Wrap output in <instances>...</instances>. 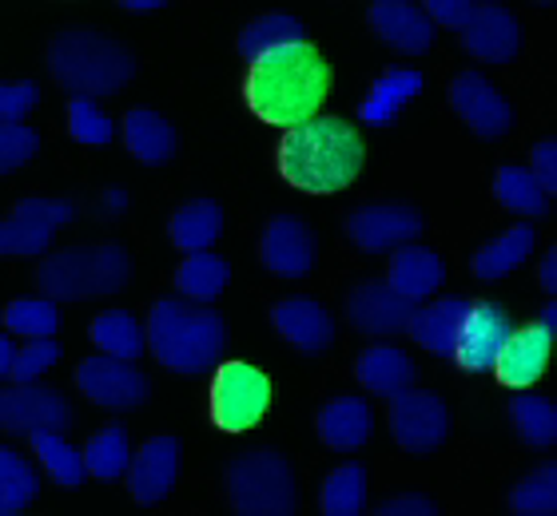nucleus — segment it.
Returning <instances> with one entry per match:
<instances>
[{"instance_id":"nucleus-44","label":"nucleus","mask_w":557,"mask_h":516,"mask_svg":"<svg viewBox=\"0 0 557 516\" xmlns=\"http://www.w3.org/2000/svg\"><path fill=\"white\" fill-rule=\"evenodd\" d=\"M36 108H40V84L0 80V124H24L28 112H36Z\"/></svg>"},{"instance_id":"nucleus-36","label":"nucleus","mask_w":557,"mask_h":516,"mask_svg":"<svg viewBox=\"0 0 557 516\" xmlns=\"http://www.w3.org/2000/svg\"><path fill=\"white\" fill-rule=\"evenodd\" d=\"M84 453V469L100 477V481H120L132 465V441H128V429L124 425H108L100 433H92V441L81 449Z\"/></svg>"},{"instance_id":"nucleus-50","label":"nucleus","mask_w":557,"mask_h":516,"mask_svg":"<svg viewBox=\"0 0 557 516\" xmlns=\"http://www.w3.org/2000/svg\"><path fill=\"white\" fill-rule=\"evenodd\" d=\"M120 9H128V12H136V16H144V12H156V9H168L163 0H124Z\"/></svg>"},{"instance_id":"nucleus-39","label":"nucleus","mask_w":557,"mask_h":516,"mask_svg":"<svg viewBox=\"0 0 557 516\" xmlns=\"http://www.w3.org/2000/svg\"><path fill=\"white\" fill-rule=\"evenodd\" d=\"M513 516H557V465L546 461L510 489Z\"/></svg>"},{"instance_id":"nucleus-13","label":"nucleus","mask_w":557,"mask_h":516,"mask_svg":"<svg viewBox=\"0 0 557 516\" xmlns=\"http://www.w3.org/2000/svg\"><path fill=\"white\" fill-rule=\"evenodd\" d=\"M450 103L454 112L462 115V124L486 143H498L502 136H510L513 127V108L506 96L482 76V72H458L450 84Z\"/></svg>"},{"instance_id":"nucleus-45","label":"nucleus","mask_w":557,"mask_h":516,"mask_svg":"<svg viewBox=\"0 0 557 516\" xmlns=\"http://www.w3.org/2000/svg\"><path fill=\"white\" fill-rule=\"evenodd\" d=\"M426 21L434 28H450V33H466V24L474 21L478 0H426L422 4Z\"/></svg>"},{"instance_id":"nucleus-12","label":"nucleus","mask_w":557,"mask_h":516,"mask_svg":"<svg viewBox=\"0 0 557 516\" xmlns=\"http://www.w3.org/2000/svg\"><path fill=\"white\" fill-rule=\"evenodd\" d=\"M422 235V211L407 203H367L347 218V239L367 254H395Z\"/></svg>"},{"instance_id":"nucleus-32","label":"nucleus","mask_w":557,"mask_h":516,"mask_svg":"<svg viewBox=\"0 0 557 516\" xmlns=\"http://www.w3.org/2000/svg\"><path fill=\"white\" fill-rule=\"evenodd\" d=\"M307 40V28H302L299 16H290V12H263L256 21L247 24L235 48H239V56L247 64H256L259 56H268V52H278V48L287 45H302Z\"/></svg>"},{"instance_id":"nucleus-26","label":"nucleus","mask_w":557,"mask_h":516,"mask_svg":"<svg viewBox=\"0 0 557 516\" xmlns=\"http://www.w3.org/2000/svg\"><path fill=\"white\" fill-rule=\"evenodd\" d=\"M422 88H426L422 72H414V68H386L383 76L371 84L367 100L359 103V119H362V124H371V127L395 124L398 115H403V108H407L410 100H418V96H422Z\"/></svg>"},{"instance_id":"nucleus-42","label":"nucleus","mask_w":557,"mask_h":516,"mask_svg":"<svg viewBox=\"0 0 557 516\" xmlns=\"http://www.w3.org/2000/svg\"><path fill=\"white\" fill-rule=\"evenodd\" d=\"M40 151V131L28 124H0V175L21 172Z\"/></svg>"},{"instance_id":"nucleus-51","label":"nucleus","mask_w":557,"mask_h":516,"mask_svg":"<svg viewBox=\"0 0 557 516\" xmlns=\"http://www.w3.org/2000/svg\"><path fill=\"white\" fill-rule=\"evenodd\" d=\"M537 326H542V330L554 333V338H557V306H554V302H549V306L542 310V318H537Z\"/></svg>"},{"instance_id":"nucleus-8","label":"nucleus","mask_w":557,"mask_h":516,"mask_svg":"<svg viewBox=\"0 0 557 516\" xmlns=\"http://www.w3.org/2000/svg\"><path fill=\"white\" fill-rule=\"evenodd\" d=\"M76 425V410L52 386H9L0 390V429L9 437H40V433H69Z\"/></svg>"},{"instance_id":"nucleus-6","label":"nucleus","mask_w":557,"mask_h":516,"mask_svg":"<svg viewBox=\"0 0 557 516\" xmlns=\"http://www.w3.org/2000/svg\"><path fill=\"white\" fill-rule=\"evenodd\" d=\"M227 501L235 516H295L299 481L290 461L271 445L239 449L227 465Z\"/></svg>"},{"instance_id":"nucleus-49","label":"nucleus","mask_w":557,"mask_h":516,"mask_svg":"<svg viewBox=\"0 0 557 516\" xmlns=\"http://www.w3.org/2000/svg\"><path fill=\"white\" fill-rule=\"evenodd\" d=\"M537 278H542L546 294H554L557 290V251H546V259H542V266H537Z\"/></svg>"},{"instance_id":"nucleus-46","label":"nucleus","mask_w":557,"mask_h":516,"mask_svg":"<svg viewBox=\"0 0 557 516\" xmlns=\"http://www.w3.org/2000/svg\"><path fill=\"white\" fill-rule=\"evenodd\" d=\"M530 175L537 179V187L554 196L557 191V143L554 139H537L534 151H530Z\"/></svg>"},{"instance_id":"nucleus-2","label":"nucleus","mask_w":557,"mask_h":516,"mask_svg":"<svg viewBox=\"0 0 557 516\" xmlns=\"http://www.w3.org/2000/svg\"><path fill=\"white\" fill-rule=\"evenodd\" d=\"M278 172L290 187H299L307 196H335L355 184V175L362 172L359 131L335 115H314L283 136Z\"/></svg>"},{"instance_id":"nucleus-15","label":"nucleus","mask_w":557,"mask_h":516,"mask_svg":"<svg viewBox=\"0 0 557 516\" xmlns=\"http://www.w3.org/2000/svg\"><path fill=\"white\" fill-rule=\"evenodd\" d=\"M259 259L278 278H307L319 259L314 230L299 215H275L259 239Z\"/></svg>"},{"instance_id":"nucleus-11","label":"nucleus","mask_w":557,"mask_h":516,"mask_svg":"<svg viewBox=\"0 0 557 516\" xmlns=\"http://www.w3.org/2000/svg\"><path fill=\"white\" fill-rule=\"evenodd\" d=\"M386 421H391V433H395L398 445L407 449V453H414V457L434 453L454 429V417L446 410V402L426 390H407L403 398H395Z\"/></svg>"},{"instance_id":"nucleus-30","label":"nucleus","mask_w":557,"mask_h":516,"mask_svg":"<svg viewBox=\"0 0 557 516\" xmlns=\"http://www.w3.org/2000/svg\"><path fill=\"white\" fill-rule=\"evenodd\" d=\"M124 143H128L132 155H136L139 163H148V167L168 163L175 155V148H180L175 127L168 124L160 112H151V108H136V112L124 115Z\"/></svg>"},{"instance_id":"nucleus-16","label":"nucleus","mask_w":557,"mask_h":516,"mask_svg":"<svg viewBox=\"0 0 557 516\" xmlns=\"http://www.w3.org/2000/svg\"><path fill=\"white\" fill-rule=\"evenodd\" d=\"M410 306L403 294L386 287L383 278H367L347 294V318L350 326L367 338H395V333H407L410 326Z\"/></svg>"},{"instance_id":"nucleus-40","label":"nucleus","mask_w":557,"mask_h":516,"mask_svg":"<svg viewBox=\"0 0 557 516\" xmlns=\"http://www.w3.org/2000/svg\"><path fill=\"white\" fill-rule=\"evenodd\" d=\"M33 449H36V457H40V465H45V473L52 477V481L64 484V489H81L84 477H88V469H84V453L76 445H69V437L64 433H40V437H33Z\"/></svg>"},{"instance_id":"nucleus-19","label":"nucleus","mask_w":557,"mask_h":516,"mask_svg":"<svg viewBox=\"0 0 557 516\" xmlns=\"http://www.w3.org/2000/svg\"><path fill=\"white\" fill-rule=\"evenodd\" d=\"M355 378L371 398H383V402H395L407 390H418V366L407 350H398L391 342H374L367 345L355 362Z\"/></svg>"},{"instance_id":"nucleus-35","label":"nucleus","mask_w":557,"mask_h":516,"mask_svg":"<svg viewBox=\"0 0 557 516\" xmlns=\"http://www.w3.org/2000/svg\"><path fill=\"white\" fill-rule=\"evenodd\" d=\"M494 199H498L506 211L522 218H546L549 215V196L537 187V179L530 175V167H513V163H502L498 175H494Z\"/></svg>"},{"instance_id":"nucleus-48","label":"nucleus","mask_w":557,"mask_h":516,"mask_svg":"<svg viewBox=\"0 0 557 516\" xmlns=\"http://www.w3.org/2000/svg\"><path fill=\"white\" fill-rule=\"evenodd\" d=\"M12 362H16V345L9 333H0V386L12 378Z\"/></svg>"},{"instance_id":"nucleus-34","label":"nucleus","mask_w":557,"mask_h":516,"mask_svg":"<svg viewBox=\"0 0 557 516\" xmlns=\"http://www.w3.org/2000/svg\"><path fill=\"white\" fill-rule=\"evenodd\" d=\"M367 469L359 461H347L338 469L326 473L323 489H319V508L323 516H362L367 513Z\"/></svg>"},{"instance_id":"nucleus-9","label":"nucleus","mask_w":557,"mask_h":516,"mask_svg":"<svg viewBox=\"0 0 557 516\" xmlns=\"http://www.w3.org/2000/svg\"><path fill=\"white\" fill-rule=\"evenodd\" d=\"M72 218H76V206L69 199H21L9 218H0V254H16V259L52 254L57 227Z\"/></svg>"},{"instance_id":"nucleus-21","label":"nucleus","mask_w":557,"mask_h":516,"mask_svg":"<svg viewBox=\"0 0 557 516\" xmlns=\"http://www.w3.org/2000/svg\"><path fill=\"white\" fill-rule=\"evenodd\" d=\"M371 28L403 56H426L434 48V24L426 21L422 4L410 0H374Z\"/></svg>"},{"instance_id":"nucleus-38","label":"nucleus","mask_w":557,"mask_h":516,"mask_svg":"<svg viewBox=\"0 0 557 516\" xmlns=\"http://www.w3.org/2000/svg\"><path fill=\"white\" fill-rule=\"evenodd\" d=\"M510 421L518 429L525 445L549 449L557 441V410L549 398H537V393H518L510 402Z\"/></svg>"},{"instance_id":"nucleus-41","label":"nucleus","mask_w":557,"mask_h":516,"mask_svg":"<svg viewBox=\"0 0 557 516\" xmlns=\"http://www.w3.org/2000/svg\"><path fill=\"white\" fill-rule=\"evenodd\" d=\"M69 136L84 148H108L116 139V124L112 115L100 108L96 100H84V96H72L69 100Z\"/></svg>"},{"instance_id":"nucleus-29","label":"nucleus","mask_w":557,"mask_h":516,"mask_svg":"<svg viewBox=\"0 0 557 516\" xmlns=\"http://www.w3.org/2000/svg\"><path fill=\"white\" fill-rule=\"evenodd\" d=\"M227 282H232V263L215 251L187 254L175 270V294L191 306H211L227 290Z\"/></svg>"},{"instance_id":"nucleus-1","label":"nucleus","mask_w":557,"mask_h":516,"mask_svg":"<svg viewBox=\"0 0 557 516\" xmlns=\"http://www.w3.org/2000/svg\"><path fill=\"white\" fill-rule=\"evenodd\" d=\"M331 88V68L314 45H287L259 56L247 72V103L263 124L299 127L319 115V103Z\"/></svg>"},{"instance_id":"nucleus-33","label":"nucleus","mask_w":557,"mask_h":516,"mask_svg":"<svg viewBox=\"0 0 557 516\" xmlns=\"http://www.w3.org/2000/svg\"><path fill=\"white\" fill-rule=\"evenodd\" d=\"M40 496V473L12 445H0V516H21Z\"/></svg>"},{"instance_id":"nucleus-18","label":"nucleus","mask_w":557,"mask_h":516,"mask_svg":"<svg viewBox=\"0 0 557 516\" xmlns=\"http://www.w3.org/2000/svg\"><path fill=\"white\" fill-rule=\"evenodd\" d=\"M462 48L482 64H510L522 48V28H518V16H513L506 4H478L474 21L466 24Z\"/></svg>"},{"instance_id":"nucleus-31","label":"nucleus","mask_w":557,"mask_h":516,"mask_svg":"<svg viewBox=\"0 0 557 516\" xmlns=\"http://www.w3.org/2000/svg\"><path fill=\"white\" fill-rule=\"evenodd\" d=\"M88 338L96 342V350L104 357H116V362H132L144 357L148 350V333H144V322L128 310H104L96 314V322L88 326Z\"/></svg>"},{"instance_id":"nucleus-23","label":"nucleus","mask_w":557,"mask_h":516,"mask_svg":"<svg viewBox=\"0 0 557 516\" xmlns=\"http://www.w3.org/2000/svg\"><path fill=\"white\" fill-rule=\"evenodd\" d=\"M549 350H554V333H546L542 326H518L510 333V342L502 345L498 366L494 374L502 378V386L510 390H530L549 366Z\"/></svg>"},{"instance_id":"nucleus-47","label":"nucleus","mask_w":557,"mask_h":516,"mask_svg":"<svg viewBox=\"0 0 557 516\" xmlns=\"http://www.w3.org/2000/svg\"><path fill=\"white\" fill-rule=\"evenodd\" d=\"M371 516H442V513L426 493H398L391 501H383Z\"/></svg>"},{"instance_id":"nucleus-3","label":"nucleus","mask_w":557,"mask_h":516,"mask_svg":"<svg viewBox=\"0 0 557 516\" xmlns=\"http://www.w3.org/2000/svg\"><path fill=\"white\" fill-rule=\"evenodd\" d=\"M144 333H148V350L156 354V362L184 378L220 369L227 342H232L223 314H215L211 306H191L184 299L156 302L148 310Z\"/></svg>"},{"instance_id":"nucleus-4","label":"nucleus","mask_w":557,"mask_h":516,"mask_svg":"<svg viewBox=\"0 0 557 516\" xmlns=\"http://www.w3.org/2000/svg\"><path fill=\"white\" fill-rule=\"evenodd\" d=\"M48 72L69 96L104 100L136 80V56L100 28H64L48 45Z\"/></svg>"},{"instance_id":"nucleus-5","label":"nucleus","mask_w":557,"mask_h":516,"mask_svg":"<svg viewBox=\"0 0 557 516\" xmlns=\"http://www.w3.org/2000/svg\"><path fill=\"white\" fill-rule=\"evenodd\" d=\"M136 275L132 254L120 242H96V247H64L45 254L36 266V290L40 299L60 302H92L112 299L128 287Z\"/></svg>"},{"instance_id":"nucleus-43","label":"nucleus","mask_w":557,"mask_h":516,"mask_svg":"<svg viewBox=\"0 0 557 516\" xmlns=\"http://www.w3.org/2000/svg\"><path fill=\"white\" fill-rule=\"evenodd\" d=\"M57 362H60L57 338H45V342H24V350H16V362H12V381H16V386H33V381L45 378Z\"/></svg>"},{"instance_id":"nucleus-17","label":"nucleus","mask_w":557,"mask_h":516,"mask_svg":"<svg viewBox=\"0 0 557 516\" xmlns=\"http://www.w3.org/2000/svg\"><path fill=\"white\" fill-rule=\"evenodd\" d=\"M124 477H128L136 505H160V501H168L175 489V477H180V441L175 437H148L132 453V465Z\"/></svg>"},{"instance_id":"nucleus-27","label":"nucleus","mask_w":557,"mask_h":516,"mask_svg":"<svg viewBox=\"0 0 557 516\" xmlns=\"http://www.w3.org/2000/svg\"><path fill=\"white\" fill-rule=\"evenodd\" d=\"M537 247V230L530 223H518V227L502 230L498 239H490L486 247H478L474 259H470V270L482 282H498V278H510L518 266L534 254Z\"/></svg>"},{"instance_id":"nucleus-20","label":"nucleus","mask_w":557,"mask_h":516,"mask_svg":"<svg viewBox=\"0 0 557 516\" xmlns=\"http://www.w3.org/2000/svg\"><path fill=\"white\" fill-rule=\"evenodd\" d=\"M271 326L302 354H323L335 342V318L314 299H283L271 306Z\"/></svg>"},{"instance_id":"nucleus-10","label":"nucleus","mask_w":557,"mask_h":516,"mask_svg":"<svg viewBox=\"0 0 557 516\" xmlns=\"http://www.w3.org/2000/svg\"><path fill=\"white\" fill-rule=\"evenodd\" d=\"M76 390L100 410L128 413L151 398V381L144 378V369L132 362H116V357L92 354L76 366Z\"/></svg>"},{"instance_id":"nucleus-25","label":"nucleus","mask_w":557,"mask_h":516,"mask_svg":"<svg viewBox=\"0 0 557 516\" xmlns=\"http://www.w3.org/2000/svg\"><path fill=\"white\" fill-rule=\"evenodd\" d=\"M374 433V413L367 398H335L319 410V437L323 445H331L335 453H355L371 441Z\"/></svg>"},{"instance_id":"nucleus-24","label":"nucleus","mask_w":557,"mask_h":516,"mask_svg":"<svg viewBox=\"0 0 557 516\" xmlns=\"http://www.w3.org/2000/svg\"><path fill=\"white\" fill-rule=\"evenodd\" d=\"M470 310H474V302H466V299L422 302V306H414V314H410L407 333L422 345V350H430V354L454 357L458 338H462V326H466V318H470Z\"/></svg>"},{"instance_id":"nucleus-28","label":"nucleus","mask_w":557,"mask_h":516,"mask_svg":"<svg viewBox=\"0 0 557 516\" xmlns=\"http://www.w3.org/2000/svg\"><path fill=\"white\" fill-rule=\"evenodd\" d=\"M220 235H223V206L211 203V199H191L168 223V239H172L175 251H184V259L187 254L211 251Z\"/></svg>"},{"instance_id":"nucleus-22","label":"nucleus","mask_w":557,"mask_h":516,"mask_svg":"<svg viewBox=\"0 0 557 516\" xmlns=\"http://www.w3.org/2000/svg\"><path fill=\"white\" fill-rule=\"evenodd\" d=\"M383 282L395 290V294H403L410 306H422V302L434 299L442 290V282H446V263H442L430 247L410 242V247H398V251L391 254V270H386Z\"/></svg>"},{"instance_id":"nucleus-37","label":"nucleus","mask_w":557,"mask_h":516,"mask_svg":"<svg viewBox=\"0 0 557 516\" xmlns=\"http://www.w3.org/2000/svg\"><path fill=\"white\" fill-rule=\"evenodd\" d=\"M4 330L9 338H24V342H45V338H57L60 330V310L52 299H16L4 310Z\"/></svg>"},{"instance_id":"nucleus-7","label":"nucleus","mask_w":557,"mask_h":516,"mask_svg":"<svg viewBox=\"0 0 557 516\" xmlns=\"http://www.w3.org/2000/svg\"><path fill=\"white\" fill-rule=\"evenodd\" d=\"M271 405V381L263 369L247 362H223L211 381V421L223 433H244L268 413Z\"/></svg>"},{"instance_id":"nucleus-52","label":"nucleus","mask_w":557,"mask_h":516,"mask_svg":"<svg viewBox=\"0 0 557 516\" xmlns=\"http://www.w3.org/2000/svg\"><path fill=\"white\" fill-rule=\"evenodd\" d=\"M108 206H112V211H124V206H128V196H124V191H108Z\"/></svg>"},{"instance_id":"nucleus-14","label":"nucleus","mask_w":557,"mask_h":516,"mask_svg":"<svg viewBox=\"0 0 557 516\" xmlns=\"http://www.w3.org/2000/svg\"><path fill=\"white\" fill-rule=\"evenodd\" d=\"M513 330H518V326H513L510 310L498 306V302H478L462 326L458 350H454L458 366L470 369V374H490V369L498 366L502 345L510 342Z\"/></svg>"}]
</instances>
